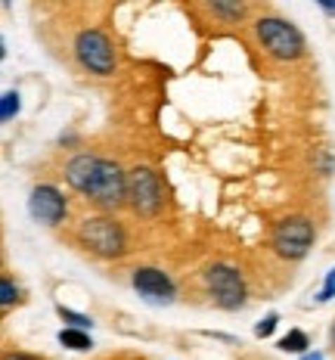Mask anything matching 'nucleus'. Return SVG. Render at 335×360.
Returning <instances> with one entry per match:
<instances>
[{
	"label": "nucleus",
	"mask_w": 335,
	"mask_h": 360,
	"mask_svg": "<svg viewBox=\"0 0 335 360\" xmlns=\"http://www.w3.org/2000/svg\"><path fill=\"white\" fill-rule=\"evenodd\" d=\"M65 177L78 193H84L100 208H118L128 199V177L115 162L96 159V155H74L65 165Z\"/></svg>",
	"instance_id": "f257e3e1"
},
{
	"label": "nucleus",
	"mask_w": 335,
	"mask_h": 360,
	"mask_svg": "<svg viewBox=\"0 0 335 360\" xmlns=\"http://www.w3.org/2000/svg\"><path fill=\"white\" fill-rule=\"evenodd\" d=\"M258 41L264 44V50L270 53L273 59H298L304 53V37L301 32L286 19H277V16H264L258 19Z\"/></svg>",
	"instance_id": "f03ea898"
},
{
	"label": "nucleus",
	"mask_w": 335,
	"mask_h": 360,
	"mask_svg": "<svg viewBox=\"0 0 335 360\" xmlns=\"http://www.w3.org/2000/svg\"><path fill=\"white\" fill-rule=\"evenodd\" d=\"M81 243L91 252L103 255V258H115V255H124V230L118 227L112 217H87L78 230Z\"/></svg>",
	"instance_id": "7ed1b4c3"
},
{
	"label": "nucleus",
	"mask_w": 335,
	"mask_h": 360,
	"mask_svg": "<svg viewBox=\"0 0 335 360\" xmlns=\"http://www.w3.org/2000/svg\"><path fill=\"white\" fill-rule=\"evenodd\" d=\"M310 245H314V224L308 217H286L273 230V249L282 258H304Z\"/></svg>",
	"instance_id": "20e7f679"
},
{
	"label": "nucleus",
	"mask_w": 335,
	"mask_h": 360,
	"mask_svg": "<svg viewBox=\"0 0 335 360\" xmlns=\"http://www.w3.org/2000/svg\"><path fill=\"white\" fill-rule=\"evenodd\" d=\"M205 286H208V292H211L214 302H218L221 307H227V311H236V307H242V302H245L242 274H239V270H233L230 264L208 267Z\"/></svg>",
	"instance_id": "39448f33"
},
{
	"label": "nucleus",
	"mask_w": 335,
	"mask_h": 360,
	"mask_svg": "<svg viewBox=\"0 0 335 360\" xmlns=\"http://www.w3.org/2000/svg\"><path fill=\"white\" fill-rule=\"evenodd\" d=\"M128 202L137 214H155L162 208V184L152 168H133L128 174Z\"/></svg>",
	"instance_id": "423d86ee"
},
{
	"label": "nucleus",
	"mask_w": 335,
	"mask_h": 360,
	"mask_svg": "<svg viewBox=\"0 0 335 360\" xmlns=\"http://www.w3.org/2000/svg\"><path fill=\"white\" fill-rule=\"evenodd\" d=\"M74 50H78L81 65L96 72V75H109L115 69V50H112L109 37L103 32H81Z\"/></svg>",
	"instance_id": "0eeeda50"
},
{
	"label": "nucleus",
	"mask_w": 335,
	"mask_h": 360,
	"mask_svg": "<svg viewBox=\"0 0 335 360\" xmlns=\"http://www.w3.org/2000/svg\"><path fill=\"white\" fill-rule=\"evenodd\" d=\"M28 212H32L34 221L53 227L65 217V199L56 186H34L32 199H28Z\"/></svg>",
	"instance_id": "6e6552de"
},
{
	"label": "nucleus",
	"mask_w": 335,
	"mask_h": 360,
	"mask_svg": "<svg viewBox=\"0 0 335 360\" xmlns=\"http://www.w3.org/2000/svg\"><path fill=\"white\" fill-rule=\"evenodd\" d=\"M133 289H137L146 302H155V304L174 302V283H171L168 276L162 274V270H155V267L133 270Z\"/></svg>",
	"instance_id": "1a4fd4ad"
},
{
	"label": "nucleus",
	"mask_w": 335,
	"mask_h": 360,
	"mask_svg": "<svg viewBox=\"0 0 335 360\" xmlns=\"http://www.w3.org/2000/svg\"><path fill=\"white\" fill-rule=\"evenodd\" d=\"M59 342L65 345V348H72V351H87L91 348V335L84 333V329H63V333H59Z\"/></svg>",
	"instance_id": "9d476101"
},
{
	"label": "nucleus",
	"mask_w": 335,
	"mask_h": 360,
	"mask_svg": "<svg viewBox=\"0 0 335 360\" xmlns=\"http://www.w3.org/2000/svg\"><path fill=\"white\" fill-rule=\"evenodd\" d=\"M280 348H282V351H295V354H301V351L308 348V335H304L301 329H289L286 339H280Z\"/></svg>",
	"instance_id": "9b49d317"
},
{
	"label": "nucleus",
	"mask_w": 335,
	"mask_h": 360,
	"mask_svg": "<svg viewBox=\"0 0 335 360\" xmlns=\"http://www.w3.org/2000/svg\"><path fill=\"white\" fill-rule=\"evenodd\" d=\"M56 311H59V317H63V320H69L72 329H87V326H93V320L84 317V314H74V311H69V307H56Z\"/></svg>",
	"instance_id": "f8f14e48"
},
{
	"label": "nucleus",
	"mask_w": 335,
	"mask_h": 360,
	"mask_svg": "<svg viewBox=\"0 0 335 360\" xmlns=\"http://www.w3.org/2000/svg\"><path fill=\"white\" fill-rule=\"evenodd\" d=\"M19 112V94L16 90H10V94H4V106H0V118L4 122H10L13 115Z\"/></svg>",
	"instance_id": "ddd939ff"
},
{
	"label": "nucleus",
	"mask_w": 335,
	"mask_h": 360,
	"mask_svg": "<svg viewBox=\"0 0 335 360\" xmlns=\"http://www.w3.org/2000/svg\"><path fill=\"white\" fill-rule=\"evenodd\" d=\"M277 323H280V317H277V314H267V317H264V320H261V323L255 326V335H258V339H267V335H270L273 329H277Z\"/></svg>",
	"instance_id": "4468645a"
},
{
	"label": "nucleus",
	"mask_w": 335,
	"mask_h": 360,
	"mask_svg": "<svg viewBox=\"0 0 335 360\" xmlns=\"http://www.w3.org/2000/svg\"><path fill=\"white\" fill-rule=\"evenodd\" d=\"M0 302H4V307H10L13 302H19V292L13 289V283H10V280L0 283Z\"/></svg>",
	"instance_id": "2eb2a0df"
},
{
	"label": "nucleus",
	"mask_w": 335,
	"mask_h": 360,
	"mask_svg": "<svg viewBox=\"0 0 335 360\" xmlns=\"http://www.w3.org/2000/svg\"><path fill=\"white\" fill-rule=\"evenodd\" d=\"M320 302H329V298H335V270H329L326 274V286H323V292H320Z\"/></svg>",
	"instance_id": "dca6fc26"
},
{
	"label": "nucleus",
	"mask_w": 335,
	"mask_h": 360,
	"mask_svg": "<svg viewBox=\"0 0 335 360\" xmlns=\"http://www.w3.org/2000/svg\"><path fill=\"white\" fill-rule=\"evenodd\" d=\"M214 13H221V16H230V19H239L242 16V6H227V4H211Z\"/></svg>",
	"instance_id": "f3484780"
},
{
	"label": "nucleus",
	"mask_w": 335,
	"mask_h": 360,
	"mask_svg": "<svg viewBox=\"0 0 335 360\" xmlns=\"http://www.w3.org/2000/svg\"><path fill=\"white\" fill-rule=\"evenodd\" d=\"M6 360H37V357L34 354H10Z\"/></svg>",
	"instance_id": "a211bd4d"
},
{
	"label": "nucleus",
	"mask_w": 335,
	"mask_h": 360,
	"mask_svg": "<svg viewBox=\"0 0 335 360\" xmlns=\"http://www.w3.org/2000/svg\"><path fill=\"white\" fill-rule=\"evenodd\" d=\"M301 360H323V354H317V351H314V354H304Z\"/></svg>",
	"instance_id": "6ab92c4d"
},
{
	"label": "nucleus",
	"mask_w": 335,
	"mask_h": 360,
	"mask_svg": "<svg viewBox=\"0 0 335 360\" xmlns=\"http://www.w3.org/2000/svg\"><path fill=\"white\" fill-rule=\"evenodd\" d=\"M332 342H335V326H332Z\"/></svg>",
	"instance_id": "aec40b11"
}]
</instances>
